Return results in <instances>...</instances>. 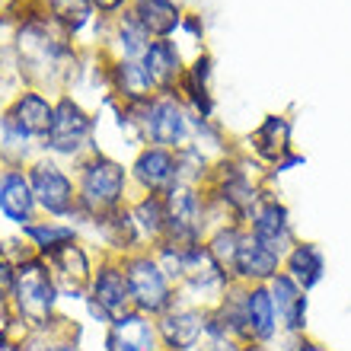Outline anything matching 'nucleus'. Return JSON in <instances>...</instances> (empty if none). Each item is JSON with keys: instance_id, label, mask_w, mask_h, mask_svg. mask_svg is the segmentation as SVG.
I'll return each instance as SVG.
<instances>
[{"instance_id": "f257e3e1", "label": "nucleus", "mask_w": 351, "mask_h": 351, "mask_svg": "<svg viewBox=\"0 0 351 351\" xmlns=\"http://www.w3.org/2000/svg\"><path fill=\"white\" fill-rule=\"evenodd\" d=\"M55 278L48 271L45 259H29L13 268V287H10V316L26 323L32 332H48L58 323L55 304H58Z\"/></svg>"}, {"instance_id": "f03ea898", "label": "nucleus", "mask_w": 351, "mask_h": 351, "mask_svg": "<svg viewBox=\"0 0 351 351\" xmlns=\"http://www.w3.org/2000/svg\"><path fill=\"white\" fill-rule=\"evenodd\" d=\"M125 189H128V173L121 163L93 154L80 167L77 176V202H80V217L84 221H99L106 214L125 208Z\"/></svg>"}, {"instance_id": "7ed1b4c3", "label": "nucleus", "mask_w": 351, "mask_h": 351, "mask_svg": "<svg viewBox=\"0 0 351 351\" xmlns=\"http://www.w3.org/2000/svg\"><path fill=\"white\" fill-rule=\"evenodd\" d=\"M121 268L128 278V291H131V304L134 310L150 319H157L179 300L173 281L167 278L160 259L154 256V250H138L131 256H121Z\"/></svg>"}, {"instance_id": "20e7f679", "label": "nucleus", "mask_w": 351, "mask_h": 351, "mask_svg": "<svg viewBox=\"0 0 351 351\" xmlns=\"http://www.w3.org/2000/svg\"><path fill=\"white\" fill-rule=\"evenodd\" d=\"M29 185L36 195L38 211H45L51 221H74L80 217V202H77V182L55 160H36L29 167Z\"/></svg>"}, {"instance_id": "39448f33", "label": "nucleus", "mask_w": 351, "mask_h": 351, "mask_svg": "<svg viewBox=\"0 0 351 351\" xmlns=\"http://www.w3.org/2000/svg\"><path fill=\"white\" fill-rule=\"evenodd\" d=\"M86 306H90L93 319H99V323H106V326L119 323L121 316L134 313L128 278H125V268H121L119 256H109V259L93 271L90 291H86Z\"/></svg>"}, {"instance_id": "423d86ee", "label": "nucleus", "mask_w": 351, "mask_h": 351, "mask_svg": "<svg viewBox=\"0 0 351 351\" xmlns=\"http://www.w3.org/2000/svg\"><path fill=\"white\" fill-rule=\"evenodd\" d=\"M157 335L163 351H198L208 335V310L176 300L163 316H157Z\"/></svg>"}, {"instance_id": "0eeeda50", "label": "nucleus", "mask_w": 351, "mask_h": 351, "mask_svg": "<svg viewBox=\"0 0 351 351\" xmlns=\"http://www.w3.org/2000/svg\"><path fill=\"white\" fill-rule=\"evenodd\" d=\"M90 138H93V119L71 96H64L55 106V119H51L48 134L42 138V147L58 154V157H77L90 144Z\"/></svg>"}, {"instance_id": "6e6552de", "label": "nucleus", "mask_w": 351, "mask_h": 351, "mask_svg": "<svg viewBox=\"0 0 351 351\" xmlns=\"http://www.w3.org/2000/svg\"><path fill=\"white\" fill-rule=\"evenodd\" d=\"M278 316L268 285H243V342L250 351H268L278 339Z\"/></svg>"}, {"instance_id": "1a4fd4ad", "label": "nucleus", "mask_w": 351, "mask_h": 351, "mask_svg": "<svg viewBox=\"0 0 351 351\" xmlns=\"http://www.w3.org/2000/svg\"><path fill=\"white\" fill-rule=\"evenodd\" d=\"M246 233H250L256 243H262L265 250L281 256V262H285V256L294 250V243H297L294 227H291V214H287V208L281 202H275V198H262V204L252 211L250 221H246Z\"/></svg>"}, {"instance_id": "9d476101", "label": "nucleus", "mask_w": 351, "mask_h": 351, "mask_svg": "<svg viewBox=\"0 0 351 351\" xmlns=\"http://www.w3.org/2000/svg\"><path fill=\"white\" fill-rule=\"evenodd\" d=\"M48 271L55 278V287L61 297H77V300H86V291H90L93 281V259L90 252L84 250V243H67L64 250H58L48 256Z\"/></svg>"}, {"instance_id": "9b49d317", "label": "nucleus", "mask_w": 351, "mask_h": 351, "mask_svg": "<svg viewBox=\"0 0 351 351\" xmlns=\"http://www.w3.org/2000/svg\"><path fill=\"white\" fill-rule=\"evenodd\" d=\"M144 134H147L157 147L182 150L189 147V119H185L182 106L169 96L163 99H147V119H141Z\"/></svg>"}, {"instance_id": "f8f14e48", "label": "nucleus", "mask_w": 351, "mask_h": 351, "mask_svg": "<svg viewBox=\"0 0 351 351\" xmlns=\"http://www.w3.org/2000/svg\"><path fill=\"white\" fill-rule=\"evenodd\" d=\"M268 294H271V304H275L278 329L291 335V339H300L306 332V291H300L285 271H278L268 281Z\"/></svg>"}, {"instance_id": "ddd939ff", "label": "nucleus", "mask_w": 351, "mask_h": 351, "mask_svg": "<svg viewBox=\"0 0 351 351\" xmlns=\"http://www.w3.org/2000/svg\"><path fill=\"white\" fill-rule=\"evenodd\" d=\"M131 176L138 179L144 195H163L179 182V160L167 147H144L131 167Z\"/></svg>"}, {"instance_id": "4468645a", "label": "nucleus", "mask_w": 351, "mask_h": 351, "mask_svg": "<svg viewBox=\"0 0 351 351\" xmlns=\"http://www.w3.org/2000/svg\"><path fill=\"white\" fill-rule=\"evenodd\" d=\"M36 211L38 204L32 185H29V176L23 169H3L0 173V214L19 227H29V223H36Z\"/></svg>"}, {"instance_id": "2eb2a0df", "label": "nucleus", "mask_w": 351, "mask_h": 351, "mask_svg": "<svg viewBox=\"0 0 351 351\" xmlns=\"http://www.w3.org/2000/svg\"><path fill=\"white\" fill-rule=\"evenodd\" d=\"M106 351H160L157 319H150V316L138 313V310L121 316L119 323L109 326Z\"/></svg>"}, {"instance_id": "dca6fc26", "label": "nucleus", "mask_w": 351, "mask_h": 351, "mask_svg": "<svg viewBox=\"0 0 351 351\" xmlns=\"http://www.w3.org/2000/svg\"><path fill=\"white\" fill-rule=\"evenodd\" d=\"M278 271H281V256H275L262 243H256L250 233H243L240 252H237V262H233V281H240V285H268Z\"/></svg>"}, {"instance_id": "f3484780", "label": "nucleus", "mask_w": 351, "mask_h": 351, "mask_svg": "<svg viewBox=\"0 0 351 351\" xmlns=\"http://www.w3.org/2000/svg\"><path fill=\"white\" fill-rule=\"evenodd\" d=\"M281 271H285L300 291L310 294V291L326 278V256L316 243H300L297 240L294 250L287 252L285 262H281Z\"/></svg>"}, {"instance_id": "a211bd4d", "label": "nucleus", "mask_w": 351, "mask_h": 351, "mask_svg": "<svg viewBox=\"0 0 351 351\" xmlns=\"http://www.w3.org/2000/svg\"><path fill=\"white\" fill-rule=\"evenodd\" d=\"M7 119L16 125L26 138H45L55 119V106L42 96V93H23L16 96V102L10 106Z\"/></svg>"}, {"instance_id": "6ab92c4d", "label": "nucleus", "mask_w": 351, "mask_h": 351, "mask_svg": "<svg viewBox=\"0 0 351 351\" xmlns=\"http://www.w3.org/2000/svg\"><path fill=\"white\" fill-rule=\"evenodd\" d=\"M141 67H144V74L150 80V90L157 86V90L167 93L169 86L179 80V51L169 38H157V42H150L147 51L141 55Z\"/></svg>"}, {"instance_id": "aec40b11", "label": "nucleus", "mask_w": 351, "mask_h": 351, "mask_svg": "<svg viewBox=\"0 0 351 351\" xmlns=\"http://www.w3.org/2000/svg\"><path fill=\"white\" fill-rule=\"evenodd\" d=\"M131 217L138 223L141 240L150 243V250H157L167 240V202L163 195H144L131 204Z\"/></svg>"}, {"instance_id": "412c9836", "label": "nucleus", "mask_w": 351, "mask_h": 351, "mask_svg": "<svg viewBox=\"0 0 351 351\" xmlns=\"http://www.w3.org/2000/svg\"><path fill=\"white\" fill-rule=\"evenodd\" d=\"M23 237L32 243L38 259H48L51 252L64 250L67 243H77V227L64 221H36L29 227H23Z\"/></svg>"}, {"instance_id": "4be33fe9", "label": "nucleus", "mask_w": 351, "mask_h": 351, "mask_svg": "<svg viewBox=\"0 0 351 351\" xmlns=\"http://www.w3.org/2000/svg\"><path fill=\"white\" fill-rule=\"evenodd\" d=\"M134 19L147 36L169 38L179 29V7L173 0H134Z\"/></svg>"}, {"instance_id": "5701e85b", "label": "nucleus", "mask_w": 351, "mask_h": 351, "mask_svg": "<svg viewBox=\"0 0 351 351\" xmlns=\"http://www.w3.org/2000/svg\"><path fill=\"white\" fill-rule=\"evenodd\" d=\"M287 141H291V128H287V121L281 115H268L262 121V128L252 134V147L259 154L262 160H271L275 169L281 167V157L287 154Z\"/></svg>"}, {"instance_id": "b1692460", "label": "nucleus", "mask_w": 351, "mask_h": 351, "mask_svg": "<svg viewBox=\"0 0 351 351\" xmlns=\"http://www.w3.org/2000/svg\"><path fill=\"white\" fill-rule=\"evenodd\" d=\"M243 233H246V227H243V223L223 221L221 227H214V233L208 237V240H204L208 252H211L214 259H217V265H221L230 278H233V262H237V252H240Z\"/></svg>"}, {"instance_id": "393cba45", "label": "nucleus", "mask_w": 351, "mask_h": 351, "mask_svg": "<svg viewBox=\"0 0 351 351\" xmlns=\"http://www.w3.org/2000/svg\"><path fill=\"white\" fill-rule=\"evenodd\" d=\"M45 351H84V345L77 342V329H58L51 326L45 332Z\"/></svg>"}, {"instance_id": "a878e982", "label": "nucleus", "mask_w": 351, "mask_h": 351, "mask_svg": "<svg viewBox=\"0 0 351 351\" xmlns=\"http://www.w3.org/2000/svg\"><path fill=\"white\" fill-rule=\"evenodd\" d=\"M198 351H250L240 339H233V335L221 332V329H214L208 323V335H204V342L198 345Z\"/></svg>"}, {"instance_id": "bb28decb", "label": "nucleus", "mask_w": 351, "mask_h": 351, "mask_svg": "<svg viewBox=\"0 0 351 351\" xmlns=\"http://www.w3.org/2000/svg\"><path fill=\"white\" fill-rule=\"evenodd\" d=\"M10 287H13V265H10V262L0 256V306H7Z\"/></svg>"}, {"instance_id": "cd10ccee", "label": "nucleus", "mask_w": 351, "mask_h": 351, "mask_svg": "<svg viewBox=\"0 0 351 351\" xmlns=\"http://www.w3.org/2000/svg\"><path fill=\"white\" fill-rule=\"evenodd\" d=\"M291 351H329L326 345L313 342V339H306V335H300V339H294V348Z\"/></svg>"}, {"instance_id": "c85d7f7f", "label": "nucleus", "mask_w": 351, "mask_h": 351, "mask_svg": "<svg viewBox=\"0 0 351 351\" xmlns=\"http://www.w3.org/2000/svg\"><path fill=\"white\" fill-rule=\"evenodd\" d=\"M86 3H93V7H99L102 13H115V10L125 7V0H86Z\"/></svg>"}, {"instance_id": "c756f323", "label": "nucleus", "mask_w": 351, "mask_h": 351, "mask_svg": "<svg viewBox=\"0 0 351 351\" xmlns=\"http://www.w3.org/2000/svg\"><path fill=\"white\" fill-rule=\"evenodd\" d=\"M173 3H176V7H179V3H182V0H173Z\"/></svg>"}, {"instance_id": "7c9ffc66", "label": "nucleus", "mask_w": 351, "mask_h": 351, "mask_svg": "<svg viewBox=\"0 0 351 351\" xmlns=\"http://www.w3.org/2000/svg\"><path fill=\"white\" fill-rule=\"evenodd\" d=\"M160 351H163V348H160Z\"/></svg>"}]
</instances>
